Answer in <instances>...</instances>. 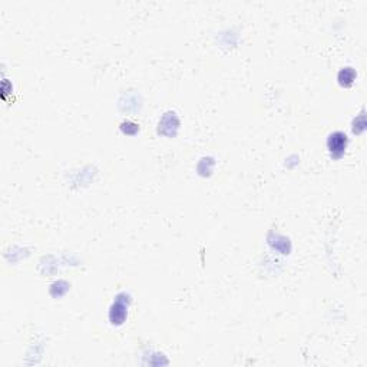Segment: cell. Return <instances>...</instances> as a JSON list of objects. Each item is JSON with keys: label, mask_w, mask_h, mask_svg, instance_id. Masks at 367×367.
Masks as SVG:
<instances>
[{"label": "cell", "mask_w": 367, "mask_h": 367, "mask_svg": "<svg viewBox=\"0 0 367 367\" xmlns=\"http://www.w3.org/2000/svg\"><path fill=\"white\" fill-rule=\"evenodd\" d=\"M346 144H347V139H346V135L341 132H336L333 133L328 139V148L331 152H343L346 149ZM338 154V155H340Z\"/></svg>", "instance_id": "1"}]
</instances>
